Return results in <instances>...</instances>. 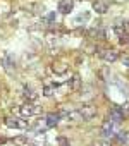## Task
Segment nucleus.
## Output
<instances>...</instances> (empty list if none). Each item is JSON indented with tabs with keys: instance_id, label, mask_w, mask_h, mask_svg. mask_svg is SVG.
Segmentation results:
<instances>
[{
	"instance_id": "obj_8",
	"label": "nucleus",
	"mask_w": 129,
	"mask_h": 146,
	"mask_svg": "<svg viewBox=\"0 0 129 146\" xmlns=\"http://www.w3.org/2000/svg\"><path fill=\"white\" fill-rule=\"evenodd\" d=\"M45 125H47V129H50V127H55L57 124H59V120H60V115L59 113H48L45 119Z\"/></svg>"
},
{
	"instance_id": "obj_13",
	"label": "nucleus",
	"mask_w": 129,
	"mask_h": 146,
	"mask_svg": "<svg viewBox=\"0 0 129 146\" xmlns=\"http://www.w3.org/2000/svg\"><path fill=\"white\" fill-rule=\"evenodd\" d=\"M119 110H120V115H122V119H124V120H126V119H129V103H126V105L119 107Z\"/></svg>"
},
{
	"instance_id": "obj_1",
	"label": "nucleus",
	"mask_w": 129,
	"mask_h": 146,
	"mask_svg": "<svg viewBox=\"0 0 129 146\" xmlns=\"http://www.w3.org/2000/svg\"><path fill=\"white\" fill-rule=\"evenodd\" d=\"M19 112H21L23 117H33V115H38L40 113V107L35 105L33 102H28V103H24V105L19 107Z\"/></svg>"
},
{
	"instance_id": "obj_11",
	"label": "nucleus",
	"mask_w": 129,
	"mask_h": 146,
	"mask_svg": "<svg viewBox=\"0 0 129 146\" xmlns=\"http://www.w3.org/2000/svg\"><path fill=\"white\" fill-rule=\"evenodd\" d=\"M57 84H45V88H43V95L45 96H52L55 91H57Z\"/></svg>"
},
{
	"instance_id": "obj_16",
	"label": "nucleus",
	"mask_w": 129,
	"mask_h": 146,
	"mask_svg": "<svg viewBox=\"0 0 129 146\" xmlns=\"http://www.w3.org/2000/svg\"><path fill=\"white\" fill-rule=\"evenodd\" d=\"M55 19H57V14H55V12H50V14L45 17V21H47V23H53Z\"/></svg>"
},
{
	"instance_id": "obj_15",
	"label": "nucleus",
	"mask_w": 129,
	"mask_h": 146,
	"mask_svg": "<svg viewBox=\"0 0 129 146\" xmlns=\"http://www.w3.org/2000/svg\"><path fill=\"white\" fill-rule=\"evenodd\" d=\"M24 96L28 100H36V93L31 90V88H24Z\"/></svg>"
},
{
	"instance_id": "obj_4",
	"label": "nucleus",
	"mask_w": 129,
	"mask_h": 146,
	"mask_svg": "<svg viewBox=\"0 0 129 146\" xmlns=\"http://www.w3.org/2000/svg\"><path fill=\"white\" fill-rule=\"evenodd\" d=\"M98 55H100V58H103L105 62H115V60L119 58V53H117L115 50H112V48L100 50V52H98Z\"/></svg>"
},
{
	"instance_id": "obj_9",
	"label": "nucleus",
	"mask_w": 129,
	"mask_h": 146,
	"mask_svg": "<svg viewBox=\"0 0 129 146\" xmlns=\"http://www.w3.org/2000/svg\"><path fill=\"white\" fill-rule=\"evenodd\" d=\"M14 144H17V146H33L28 136H17V137H14Z\"/></svg>"
},
{
	"instance_id": "obj_7",
	"label": "nucleus",
	"mask_w": 129,
	"mask_h": 146,
	"mask_svg": "<svg viewBox=\"0 0 129 146\" xmlns=\"http://www.w3.org/2000/svg\"><path fill=\"white\" fill-rule=\"evenodd\" d=\"M69 69V65L64 62V60H55L52 64V70L55 72V74H66V70Z\"/></svg>"
},
{
	"instance_id": "obj_2",
	"label": "nucleus",
	"mask_w": 129,
	"mask_h": 146,
	"mask_svg": "<svg viewBox=\"0 0 129 146\" xmlns=\"http://www.w3.org/2000/svg\"><path fill=\"white\" fill-rule=\"evenodd\" d=\"M5 125L11 127V129H28L29 127L28 120L19 119V117H7L5 119Z\"/></svg>"
},
{
	"instance_id": "obj_5",
	"label": "nucleus",
	"mask_w": 129,
	"mask_h": 146,
	"mask_svg": "<svg viewBox=\"0 0 129 146\" xmlns=\"http://www.w3.org/2000/svg\"><path fill=\"white\" fill-rule=\"evenodd\" d=\"M74 9V2L72 0H60L59 2V12L60 14H69Z\"/></svg>"
},
{
	"instance_id": "obj_14",
	"label": "nucleus",
	"mask_w": 129,
	"mask_h": 146,
	"mask_svg": "<svg viewBox=\"0 0 129 146\" xmlns=\"http://www.w3.org/2000/svg\"><path fill=\"white\" fill-rule=\"evenodd\" d=\"M90 36H93V38H102V36H103V31H102L100 28H93V29H90Z\"/></svg>"
},
{
	"instance_id": "obj_10",
	"label": "nucleus",
	"mask_w": 129,
	"mask_h": 146,
	"mask_svg": "<svg viewBox=\"0 0 129 146\" xmlns=\"http://www.w3.org/2000/svg\"><path fill=\"white\" fill-rule=\"evenodd\" d=\"M67 86H69V90H72V91H76L79 86H81V79H79V76L76 74L72 79H71V83H67Z\"/></svg>"
},
{
	"instance_id": "obj_18",
	"label": "nucleus",
	"mask_w": 129,
	"mask_h": 146,
	"mask_svg": "<svg viewBox=\"0 0 129 146\" xmlns=\"http://www.w3.org/2000/svg\"><path fill=\"white\" fill-rule=\"evenodd\" d=\"M5 141H7V139H5V137H0V146H2V144H4V143H5Z\"/></svg>"
},
{
	"instance_id": "obj_6",
	"label": "nucleus",
	"mask_w": 129,
	"mask_h": 146,
	"mask_svg": "<svg viewBox=\"0 0 129 146\" xmlns=\"http://www.w3.org/2000/svg\"><path fill=\"white\" fill-rule=\"evenodd\" d=\"M93 9H95L96 14H105L108 11V0H95Z\"/></svg>"
},
{
	"instance_id": "obj_3",
	"label": "nucleus",
	"mask_w": 129,
	"mask_h": 146,
	"mask_svg": "<svg viewBox=\"0 0 129 146\" xmlns=\"http://www.w3.org/2000/svg\"><path fill=\"white\" fill-rule=\"evenodd\" d=\"M115 122L114 120H110V119H107L103 124H102V136L105 137V139H110V137H114L115 134H114V131H115Z\"/></svg>"
},
{
	"instance_id": "obj_17",
	"label": "nucleus",
	"mask_w": 129,
	"mask_h": 146,
	"mask_svg": "<svg viewBox=\"0 0 129 146\" xmlns=\"http://www.w3.org/2000/svg\"><path fill=\"white\" fill-rule=\"evenodd\" d=\"M122 64L129 67V55H124V57H122Z\"/></svg>"
},
{
	"instance_id": "obj_12",
	"label": "nucleus",
	"mask_w": 129,
	"mask_h": 146,
	"mask_svg": "<svg viewBox=\"0 0 129 146\" xmlns=\"http://www.w3.org/2000/svg\"><path fill=\"white\" fill-rule=\"evenodd\" d=\"M88 19H90V12H81V14L76 17L74 23H76V24H81V23H86Z\"/></svg>"
}]
</instances>
